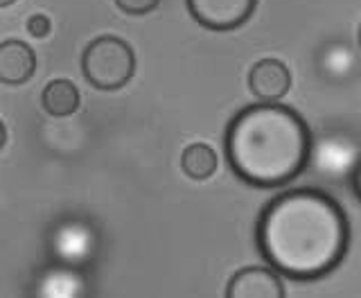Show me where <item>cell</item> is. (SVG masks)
<instances>
[{
	"label": "cell",
	"mask_w": 361,
	"mask_h": 298,
	"mask_svg": "<svg viewBox=\"0 0 361 298\" xmlns=\"http://www.w3.org/2000/svg\"><path fill=\"white\" fill-rule=\"evenodd\" d=\"M350 224L334 197L319 188L278 194L257 224V246L278 273L296 280L323 278L348 254Z\"/></svg>",
	"instance_id": "obj_1"
},
{
	"label": "cell",
	"mask_w": 361,
	"mask_h": 298,
	"mask_svg": "<svg viewBox=\"0 0 361 298\" xmlns=\"http://www.w3.org/2000/svg\"><path fill=\"white\" fill-rule=\"evenodd\" d=\"M226 156L246 183L278 188L307 167L312 133L300 113L278 102H262L233 118L226 131Z\"/></svg>",
	"instance_id": "obj_2"
},
{
	"label": "cell",
	"mask_w": 361,
	"mask_h": 298,
	"mask_svg": "<svg viewBox=\"0 0 361 298\" xmlns=\"http://www.w3.org/2000/svg\"><path fill=\"white\" fill-rule=\"evenodd\" d=\"M84 77L99 90H118L135 73V54L127 41L118 37H99L84 50Z\"/></svg>",
	"instance_id": "obj_3"
},
{
	"label": "cell",
	"mask_w": 361,
	"mask_h": 298,
	"mask_svg": "<svg viewBox=\"0 0 361 298\" xmlns=\"http://www.w3.org/2000/svg\"><path fill=\"white\" fill-rule=\"evenodd\" d=\"M192 18L208 30H235L251 18L257 0H185Z\"/></svg>",
	"instance_id": "obj_4"
},
{
	"label": "cell",
	"mask_w": 361,
	"mask_h": 298,
	"mask_svg": "<svg viewBox=\"0 0 361 298\" xmlns=\"http://www.w3.org/2000/svg\"><path fill=\"white\" fill-rule=\"evenodd\" d=\"M231 298H280L285 296V285L276 269L269 267H246L237 271L226 287Z\"/></svg>",
	"instance_id": "obj_5"
},
{
	"label": "cell",
	"mask_w": 361,
	"mask_h": 298,
	"mask_svg": "<svg viewBox=\"0 0 361 298\" xmlns=\"http://www.w3.org/2000/svg\"><path fill=\"white\" fill-rule=\"evenodd\" d=\"M291 86L289 68L278 59L257 61L248 73V88L259 102H278Z\"/></svg>",
	"instance_id": "obj_6"
},
{
	"label": "cell",
	"mask_w": 361,
	"mask_h": 298,
	"mask_svg": "<svg viewBox=\"0 0 361 298\" xmlns=\"http://www.w3.org/2000/svg\"><path fill=\"white\" fill-rule=\"evenodd\" d=\"M37 71V54L27 43L9 39L0 43V82L3 84H25Z\"/></svg>",
	"instance_id": "obj_7"
},
{
	"label": "cell",
	"mask_w": 361,
	"mask_h": 298,
	"mask_svg": "<svg viewBox=\"0 0 361 298\" xmlns=\"http://www.w3.org/2000/svg\"><path fill=\"white\" fill-rule=\"evenodd\" d=\"M43 109L54 118H68L79 109V90L71 79H54L43 88Z\"/></svg>",
	"instance_id": "obj_8"
},
{
	"label": "cell",
	"mask_w": 361,
	"mask_h": 298,
	"mask_svg": "<svg viewBox=\"0 0 361 298\" xmlns=\"http://www.w3.org/2000/svg\"><path fill=\"white\" fill-rule=\"evenodd\" d=\"M180 167H183V172L190 179L197 181L210 179L214 174V169H217V154H214L212 147L195 143L185 147L183 156H180Z\"/></svg>",
	"instance_id": "obj_9"
},
{
	"label": "cell",
	"mask_w": 361,
	"mask_h": 298,
	"mask_svg": "<svg viewBox=\"0 0 361 298\" xmlns=\"http://www.w3.org/2000/svg\"><path fill=\"white\" fill-rule=\"evenodd\" d=\"M161 0H116V5L124 11V14H149L152 9L158 7Z\"/></svg>",
	"instance_id": "obj_10"
},
{
	"label": "cell",
	"mask_w": 361,
	"mask_h": 298,
	"mask_svg": "<svg viewBox=\"0 0 361 298\" xmlns=\"http://www.w3.org/2000/svg\"><path fill=\"white\" fill-rule=\"evenodd\" d=\"M52 30V23L48 16H43V14H34L30 20H27V32L32 34L34 39H45L50 34Z\"/></svg>",
	"instance_id": "obj_11"
},
{
	"label": "cell",
	"mask_w": 361,
	"mask_h": 298,
	"mask_svg": "<svg viewBox=\"0 0 361 298\" xmlns=\"http://www.w3.org/2000/svg\"><path fill=\"white\" fill-rule=\"evenodd\" d=\"M353 186H355V192L359 194V199H361V160H359V165L353 172Z\"/></svg>",
	"instance_id": "obj_12"
},
{
	"label": "cell",
	"mask_w": 361,
	"mask_h": 298,
	"mask_svg": "<svg viewBox=\"0 0 361 298\" xmlns=\"http://www.w3.org/2000/svg\"><path fill=\"white\" fill-rule=\"evenodd\" d=\"M5 143H7V129H5V122L0 120V149L5 147Z\"/></svg>",
	"instance_id": "obj_13"
},
{
	"label": "cell",
	"mask_w": 361,
	"mask_h": 298,
	"mask_svg": "<svg viewBox=\"0 0 361 298\" xmlns=\"http://www.w3.org/2000/svg\"><path fill=\"white\" fill-rule=\"evenodd\" d=\"M16 0H0V7H9V5H14Z\"/></svg>",
	"instance_id": "obj_14"
},
{
	"label": "cell",
	"mask_w": 361,
	"mask_h": 298,
	"mask_svg": "<svg viewBox=\"0 0 361 298\" xmlns=\"http://www.w3.org/2000/svg\"><path fill=\"white\" fill-rule=\"evenodd\" d=\"M359 43H361V30H359Z\"/></svg>",
	"instance_id": "obj_15"
}]
</instances>
